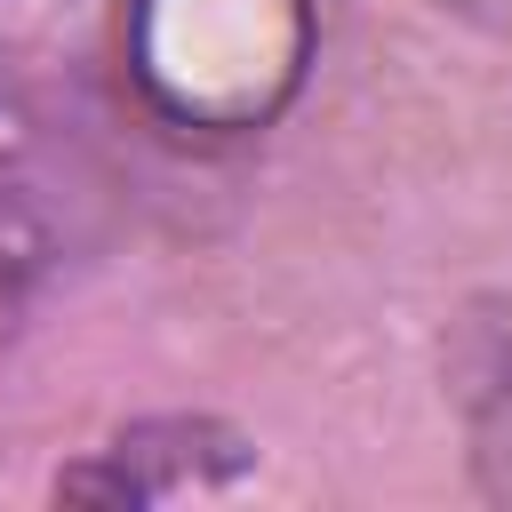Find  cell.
Returning <instances> with one entry per match:
<instances>
[{
  "mask_svg": "<svg viewBox=\"0 0 512 512\" xmlns=\"http://www.w3.org/2000/svg\"><path fill=\"white\" fill-rule=\"evenodd\" d=\"M304 0H136V72L192 128H256L304 72Z\"/></svg>",
  "mask_w": 512,
  "mask_h": 512,
  "instance_id": "obj_1",
  "label": "cell"
},
{
  "mask_svg": "<svg viewBox=\"0 0 512 512\" xmlns=\"http://www.w3.org/2000/svg\"><path fill=\"white\" fill-rule=\"evenodd\" d=\"M248 472V440H232L224 424L200 416H168V424H136L120 432L96 464H80L64 480V496H104V504H160V496H192V488H224Z\"/></svg>",
  "mask_w": 512,
  "mask_h": 512,
  "instance_id": "obj_2",
  "label": "cell"
},
{
  "mask_svg": "<svg viewBox=\"0 0 512 512\" xmlns=\"http://www.w3.org/2000/svg\"><path fill=\"white\" fill-rule=\"evenodd\" d=\"M448 400L472 432V464L496 496H512V296H488L448 336Z\"/></svg>",
  "mask_w": 512,
  "mask_h": 512,
  "instance_id": "obj_3",
  "label": "cell"
},
{
  "mask_svg": "<svg viewBox=\"0 0 512 512\" xmlns=\"http://www.w3.org/2000/svg\"><path fill=\"white\" fill-rule=\"evenodd\" d=\"M32 272H40V224H32L24 192H16V184H0V344H8V336H16V320H24Z\"/></svg>",
  "mask_w": 512,
  "mask_h": 512,
  "instance_id": "obj_4",
  "label": "cell"
}]
</instances>
